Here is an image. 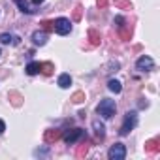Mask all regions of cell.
Instances as JSON below:
<instances>
[{"label":"cell","mask_w":160,"mask_h":160,"mask_svg":"<svg viewBox=\"0 0 160 160\" xmlns=\"http://www.w3.org/2000/svg\"><path fill=\"white\" fill-rule=\"evenodd\" d=\"M115 109H117V104H115V100H109V98L100 100V104L96 108V111L102 119H111L115 115Z\"/></svg>","instance_id":"6da1fadb"},{"label":"cell","mask_w":160,"mask_h":160,"mask_svg":"<svg viewBox=\"0 0 160 160\" xmlns=\"http://www.w3.org/2000/svg\"><path fill=\"white\" fill-rule=\"evenodd\" d=\"M136 124H138V113H136V111H128V113L124 115V121H122V124H121L119 134H121V136H128V134L136 128Z\"/></svg>","instance_id":"7a4b0ae2"},{"label":"cell","mask_w":160,"mask_h":160,"mask_svg":"<svg viewBox=\"0 0 160 160\" xmlns=\"http://www.w3.org/2000/svg\"><path fill=\"white\" fill-rule=\"evenodd\" d=\"M108 158L109 160H124L126 158V147L122 143H115L109 147L108 151Z\"/></svg>","instance_id":"3957f363"},{"label":"cell","mask_w":160,"mask_h":160,"mask_svg":"<svg viewBox=\"0 0 160 160\" xmlns=\"http://www.w3.org/2000/svg\"><path fill=\"white\" fill-rule=\"evenodd\" d=\"M70 30H72V23H70V19H66V17H58V19L55 21V32H57V34L66 36V34H70Z\"/></svg>","instance_id":"277c9868"},{"label":"cell","mask_w":160,"mask_h":160,"mask_svg":"<svg viewBox=\"0 0 160 160\" xmlns=\"http://www.w3.org/2000/svg\"><path fill=\"white\" fill-rule=\"evenodd\" d=\"M83 136H85V132H83L81 128H73V130H68L62 138H64V141H66L68 145H73L77 139H81Z\"/></svg>","instance_id":"5b68a950"},{"label":"cell","mask_w":160,"mask_h":160,"mask_svg":"<svg viewBox=\"0 0 160 160\" xmlns=\"http://www.w3.org/2000/svg\"><path fill=\"white\" fill-rule=\"evenodd\" d=\"M136 68H138L139 72H151V70L154 68V62H152V58H151V57L143 55V57H139V58H138Z\"/></svg>","instance_id":"8992f818"},{"label":"cell","mask_w":160,"mask_h":160,"mask_svg":"<svg viewBox=\"0 0 160 160\" xmlns=\"http://www.w3.org/2000/svg\"><path fill=\"white\" fill-rule=\"evenodd\" d=\"M32 42H34L36 45H45V43H47V34H45V30H36V32L32 34Z\"/></svg>","instance_id":"52a82bcc"},{"label":"cell","mask_w":160,"mask_h":160,"mask_svg":"<svg viewBox=\"0 0 160 160\" xmlns=\"http://www.w3.org/2000/svg\"><path fill=\"white\" fill-rule=\"evenodd\" d=\"M19 42H21V38L15 36V34H8V32L0 34V43H13V45H17Z\"/></svg>","instance_id":"ba28073f"},{"label":"cell","mask_w":160,"mask_h":160,"mask_svg":"<svg viewBox=\"0 0 160 160\" xmlns=\"http://www.w3.org/2000/svg\"><path fill=\"white\" fill-rule=\"evenodd\" d=\"M92 128H94V132H96V138H98V139H104V138H106V126H104L98 119H94V121H92Z\"/></svg>","instance_id":"9c48e42d"},{"label":"cell","mask_w":160,"mask_h":160,"mask_svg":"<svg viewBox=\"0 0 160 160\" xmlns=\"http://www.w3.org/2000/svg\"><path fill=\"white\" fill-rule=\"evenodd\" d=\"M25 70H27V73H28V75H36V73H40V72H42V62H36V60H34V62H28Z\"/></svg>","instance_id":"30bf717a"},{"label":"cell","mask_w":160,"mask_h":160,"mask_svg":"<svg viewBox=\"0 0 160 160\" xmlns=\"http://www.w3.org/2000/svg\"><path fill=\"white\" fill-rule=\"evenodd\" d=\"M57 83H58V87H60V89H68V87L72 85V77H70V73H60Z\"/></svg>","instance_id":"8fae6325"},{"label":"cell","mask_w":160,"mask_h":160,"mask_svg":"<svg viewBox=\"0 0 160 160\" xmlns=\"http://www.w3.org/2000/svg\"><path fill=\"white\" fill-rule=\"evenodd\" d=\"M108 89H109L111 92H115V94H119V92L122 91L121 81H117V79H109V81H108Z\"/></svg>","instance_id":"7c38bea8"},{"label":"cell","mask_w":160,"mask_h":160,"mask_svg":"<svg viewBox=\"0 0 160 160\" xmlns=\"http://www.w3.org/2000/svg\"><path fill=\"white\" fill-rule=\"evenodd\" d=\"M13 2L19 6V10H21L23 13H34V10L28 6V2H27V0H13Z\"/></svg>","instance_id":"4fadbf2b"},{"label":"cell","mask_w":160,"mask_h":160,"mask_svg":"<svg viewBox=\"0 0 160 160\" xmlns=\"http://www.w3.org/2000/svg\"><path fill=\"white\" fill-rule=\"evenodd\" d=\"M145 145H147V151H151V152H158V139H156V138L151 139V141H147Z\"/></svg>","instance_id":"5bb4252c"},{"label":"cell","mask_w":160,"mask_h":160,"mask_svg":"<svg viewBox=\"0 0 160 160\" xmlns=\"http://www.w3.org/2000/svg\"><path fill=\"white\" fill-rule=\"evenodd\" d=\"M57 138H58V132H55V130H47L45 132V141H53Z\"/></svg>","instance_id":"9a60e30c"},{"label":"cell","mask_w":160,"mask_h":160,"mask_svg":"<svg viewBox=\"0 0 160 160\" xmlns=\"http://www.w3.org/2000/svg\"><path fill=\"white\" fill-rule=\"evenodd\" d=\"M51 70H53V64H51V62H42V72H43L45 75H49Z\"/></svg>","instance_id":"2e32d148"},{"label":"cell","mask_w":160,"mask_h":160,"mask_svg":"<svg viewBox=\"0 0 160 160\" xmlns=\"http://www.w3.org/2000/svg\"><path fill=\"white\" fill-rule=\"evenodd\" d=\"M91 43L92 45H98L100 43V36L96 34V30H91Z\"/></svg>","instance_id":"e0dca14e"},{"label":"cell","mask_w":160,"mask_h":160,"mask_svg":"<svg viewBox=\"0 0 160 160\" xmlns=\"http://www.w3.org/2000/svg\"><path fill=\"white\" fill-rule=\"evenodd\" d=\"M43 30H55V21H43Z\"/></svg>","instance_id":"ac0fdd59"},{"label":"cell","mask_w":160,"mask_h":160,"mask_svg":"<svg viewBox=\"0 0 160 160\" xmlns=\"http://www.w3.org/2000/svg\"><path fill=\"white\" fill-rule=\"evenodd\" d=\"M73 19H75V21L81 19V6H77V8H75V12H73Z\"/></svg>","instance_id":"d6986e66"},{"label":"cell","mask_w":160,"mask_h":160,"mask_svg":"<svg viewBox=\"0 0 160 160\" xmlns=\"http://www.w3.org/2000/svg\"><path fill=\"white\" fill-rule=\"evenodd\" d=\"M81 98H83V94H81V92L73 94V102H75V104H77V102H81Z\"/></svg>","instance_id":"ffe728a7"},{"label":"cell","mask_w":160,"mask_h":160,"mask_svg":"<svg viewBox=\"0 0 160 160\" xmlns=\"http://www.w3.org/2000/svg\"><path fill=\"white\" fill-rule=\"evenodd\" d=\"M4 130H6V122L0 119V134H4Z\"/></svg>","instance_id":"44dd1931"},{"label":"cell","mask_w":160,"mask_h":160,"mask_svg":"<svg viewBox=\"0 0 160 160\" xmlns=\"http://www.w3.org/2000/svg\"><path fill=\"white\" fill-rule=\"evenodd\" d=\"M108 6V0H98V8H106Z\"/></svg>","instance_id":"7402d4cb"},{"label":"cell","mask_w":160,"mask_h":160,"mask_svg":"<svg viewBox=\"0 0 160 160\" xmlns=\"http://www.w3.org/2000/svg\"><path fill=\"white\" fill-rule=\"evenodd\" d=\"M32 2H34V4L38 6V4H42V2H43V0H32Z\"/></svg>","instance_id":"603a6c76"}]
</instances>
